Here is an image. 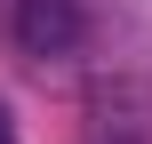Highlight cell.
<instances>
[{
  "mask_svg": "<svg viewBox=\"0 0 152 144\" xmlns=\"http://www.w3.org/2000/svg\"><path fill=\"white\" fill-rule=\"evenodd\" d=\"M8 24H16V48L40 56V64H48V56H72V48L88 40V8H80V0H16Z\"/></svg>",
  "mask_w": 152,
  "mask_h": 144,
  "instance_id": "obj_1",
  "label": "cell"
},
{
  "mask_svg": "<svg viewBox=\"0 0 152 144\" xmlns=\"http://www.w3.org/2000/svg\"><path fill=\"white\" fill-rule=\"evenodd\" d=\"M0 144H16V128H8V112H0Z\"/></svg>",
  "mask_w": 152,
  "mask_h": 144,
  "instance_id": "obj_2",
  "label": "cell"
}]
</instances>
